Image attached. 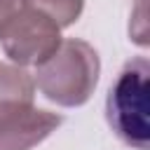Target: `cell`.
I'll return each instance as SVG.
<instances>
[{
  "mask_svg": "<svg viewBox=\"0 0 150 150\" xmlns=\"http://www.w3.org/2000/svg\"><path fill=\"white\" fill-rule=\"evenodd\" d=\"M35 68L38 70L33 82L38 84L42 96L63 108L84 105L91 98L101 75L96 49L77 38L61 40L56 52Z\"/></svg>",
  "mask_w": 150,
  "mask_h": 150,
  "instance_id": "cell-1",
  "label": "cell"
},
{
  "mask_svg": "<svg viewBox=\"0 0 150 150\" xmlns=\"http://www.w3.org/2000/svg\"><path fill=\"white\" fill-rule=\"evenodd\" d=\"M148 94H150V63L145 56H136L117 73L105 98V120L115 136L136 148L148 150Z\"/></svg>",
  "mask_w": 150,
  "mask_h": 150,
  "instance_id": "cell-2",
  "label": "cell"
},
{
  "mask_svg": "<svg viewBox=\"0 0 150 150\" xmlns=\"http://www.w3.org/2000/svg\"><path fill=\"white\" fill-rule=\"evenodd\" d=\"M0 45L14 66H40L61 45V28L42 12L21 5L0 28Z\"/></svg>",
  "mask_w": 150,
  "mask_h": 150,
  "instance_id": "cell-3",
  "label": "cell"
},
{
  "mask_svg": "<svg viewBox=\"0 0 150 150\" xmlns=\"http://www.w3.org/2000/svg\"><path fill=\"white\" fill-rule=\"evenodd\" d=\"M61 122V115L35 108L33 101L0 103V150H30Z\"/></svg>",
  "mask_w": 150,
  "mask_h": 150,
  "instance_id": "cell-4",
  "label": "cell"
},
{
  "mask_svg": "<svg viewBox=\"0 0 150 150\" xmlns=\"http://www.w3.org/2000/svg\"><path fill=\"white\" fill-rule=\"evenodd\" d=\"M9 101H35V82L21 66L0 61V103Z\"/></svg>",
  "mask_w": 150,
  "mask_h": 150,
  "instance_id": "cell-5",
  "label": "cell"
},
{
  "mask_svg": "<svg viewBox=\"0 0 150 150\" xmlns=\"http://www.w3.org/2000/svg\"><path fill=\"white\" fill-rule=\"evenodd\" d=\"M21 5L42 12V14L49 16L59 28L73 26V23L80 19L82 9H84V0H21Z\"/></svg>",
  "mask_w": 150,
  "mask_h": 150,
  "instance_id": "cell-6",
  "label": "cell"
},
{
  "mask_svg": "<svg viewBox=\"0 0 150 150\" xmlns=\"http://www.w3.org/2000/svg\"><path fill=\"white\" fill-rule=\"evenodd\" d=\"M21 7V0H0V28L9 21V16Z\"/></svg>",
  "mask_w": 150,
  "mask_h": 150,
  "instance_id": "cell-7",
  "label": "cell"
}]
</instances>
